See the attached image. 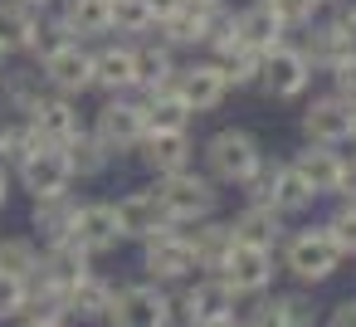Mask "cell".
Here are the masks:
<instances>
[{"mask_svg":"<svg viewBox=\"0 0 356 327\" xmlns=\"http://www.w3.org/2000/svg\"><path fill=\"white\" fill-rule=\"evenodd\" d=\"M288 215H278V210H268V205H244L229 225H234V239L239 244H259V249H278L283 244V234H288V225H283Z\"/></svg>","mask_w":356,"mask_h":327,"instance_id":"cell-28","label":"cell"},{"mask_svg":"<svg viewBox=\"0 0 356 327\" xmlns=\"http://www.w3.org/2000/svg\"><path fill=\"white\" fill-rule=\"evenodd\" d=\"M113 215H118L122 239H152V234L171 230V215H166V205L156 200V191H132V196L113 200Z\"/></svg>","mask_w":356,"mask_h":327,"instance_id":"cell-16","label":"cell"},{"mask_svg":"<svg viewBox=\"0 0 356 327\" xmlns=\"http://www.w3.org/2000/svg\"><path fill=\"white\" fill-rule=\"evenodd\" d=\"M317 196L307 191V181L288 166V161H278V176H273V210L278 215H298V210H307Z\"/></svg>","mask_w":356,"mask_h":327,"instance_id":"cell-36","label":"cell"},{"mask_svg":"<svg viewBox=\"0 0 356 327\" xmlns=\"http://www.w3.org/2000/svg\"><path fill=\"white\" fill-rule=\"evenodd\" d=\"M35 147H44V142H40L30 118H0V166L6 171H15Z\"/></svg>","mask_w":356,"mask_h":327,"instance_id":"cell-33","label":"cell"},{"mask_svg":"<svg viewBox=\"0 0 356 327\" xmlns=\"http://www.w3.org/2000/svg\"><path fill=\"white\" fill-rule=\"evenodd\" d=\"M0 64H6V49H0Z\"/></svg>","mask_w":356,"mask_h":327,"instance_id":"cell-56","label":"cell"},{"mask_svg":"<svg viewBox=\"0 0 356 327\" xmlns=\"http://www.w3.org/2000/svg\"><path fill=\"white\" fill-rule=\"evenodd\" d=\"M103 327H171V293L152 278L122 283L118 298H113V312L103 317Z\"/></svg>","mask_w":356,"mask_h":327,"instance_id":"cell-6","label":"cell"},{"mask_svg":"<svg viewBox=\"0 0 356 327\" xmlns=\"http://www.w3.org/2000/svg\"><path fill=\"white\" fill-rule=\"evenodd\" d=\"M40 273L49 278V283H59V288H69V283H79L83 273H93V254L79 244V239H59V244H44V254H40Z\"/></svg>","mask_w":356,"mask_h":327,"instance_id":"cell-25","label":"cell"},{"mask_svg":"<svg viewBox=\"0 0 356 327\" xmlns=\"http://www.w3.org/2000/svg\"><path fill=\"white\" fill-rule=\"evenodd\" d=\"M225 20H229L225 0H220V6H176L166 20L152 25V40H161L166 49H205L210 35H215Z\"/></svg>","mask_w":356,"mask_h":327,"instance_id":"cell-7","label":"cell"},{"mask_svg":"<svg viewBox=\"0 0 356 327\" xmlns=\"http://www.w3.org/2000/svg\"><path fill=\"white\" fill-rule=\"evenodd\" d=\"M181 6H220V0H181Z\"/></svg>","mask_w":356,"mask_h":327,"instance_id":"cell-53","label":"cell"},{"mask_svg":"<svg viewBox=\"0 0 356 327\" xmlns=\"http://www.w3.org/2000/svg\"><path fill=\"white\" fill-rule=\"evenodd\" d=\"M341 152L337 147H317V142H302V152L288 157V166L307 181V191L322 200V196H337V181H341Z\"/></svg>","mask_w":356,"mask_h":327,"instance_id":"cell-20","label":"cell"},{"mask_svg":"<svg viewBox=\"0 0 356 327\" xmlns=\"http://www.w3.org/2000/svg\"><path fill=\"white\" fill-rule=\"evenodd\" d=\"M322 327H356V298L332 303V312H327V322H322Z\"/></svg>","mask_w":356,"mask_h":327,"instance_id":"cell-47","label":"cell"},{"mask_svg":"<svg viewBox=\"0 0 356 327\" xmlns=\"http://www.w3.org/2000/svg\"><path fill=\"white\" fill-rule=\"evenodd\" d=\"M210 59H215V69L225 74L229 93H234V88H254V79H259V54H254L244 40H234L229 49H220V54H210Z\"/></svg>","mask_w":356,"mask_h":327,"instance_id":"cell-35","label":"cell"},{"mask_svg":"<svg viewBox=\"0 0 356 327\" xmlns=\"http://www.w3.org/2000/svg\"><path fill=\"white\" fill-rule=\"evenodd\" d=\"M93 259L98 254H113L122 244V230H118V215H113V200H83L79 205V220H74V234Z\"/></svg>","mask_w":356,"mask_h":327,"instance_id":"cell-19","label":"cell"},{"mask_svg":"<svg viewBox=\"0 0 356 327\" xmlns=\"http://www.w3.org/2000/svg\"><path fill=\"white\" fill-rule=\"evenodd\" d=\"M0 69H6V64H0Z\"/></svg>","mask_w":356,"mask_h":327,"instance_id":"cell-57","label":"cell"},{"mask_svg":"<svg viewBox=\"0 0 356 327\" xmlns=\"http://www.w3.org/2000/svg\"><path fill=\"white\" fill-rule=\"evenodd\" d=\"M132 93H161V88H171V79H176V49H166L161 40H137L132 45Z\"/></svg>","mask_w":356,"mask_h":327,"instance_id":"cell-18","label":"cell"},{"mask_svg":"<svg viewBox=\"0 0 356 327\" xmlns=\"http://www.w3.org/2000/svg\"><path fill=\"white\" fill-rule=\"evenodd\" d=\"M259 6H268L273 10V20L293 35V30H307L312 20H317V6L312 0H259Z\"/></svg>","mask_w":356,"mask_h":327,"instance_id":"cell-41","label":"cell"},{"mask_svg":"<svg viewBox=\"0 0 356 327\" xmlns=\"http://www.w3.org/2000/svg\"><path fill=\"white\" fill-rule=\"evenodd\" d=\"M327 74H332V93H337V98H346V103L356 108V49H351L341 64H332Z\"/></svg>","mask_w":356,"mask_h":327,"instance_id":"cell-44","label":"cell"},{"mask_svg":"<svg viewBox=\"0 0 356 327\" xmlns=\"http://www.w3.org/2000/svg\"><path fill=\"white\" fill-rule=\"evenodd\" d=\"M327 10H332L327 20H332L337 30H346V35L356 40V0H337V6H327Z\"/></svg>","mask_w":356,"mask_h":327,"instance_id":"cell-46","label":"cell"},{"mask_svg":"<svg viewBox=\"0 0 356 327\" xmlns=\"http://www.w3.org/2000/svg\"><path fill=\"white\" fill-rule=\"evenodd\" d=\"M15 181L30 191V200H44V196H64L74 186V171H69V157L64 147H35L20 166H15Z\"/></svg>","mask_w":356,"mask_h":327,"instance_id":"cell-13","label":"cell"},{"mask_svg":"<svg viewBox=\"0 0 356 327\" xmlns=\"http://www.w3.org/2000/svg\"><path fill=\"white\" fill-rule=\"evenodd\" d=\"M200 157H205V176L215 186H244L259 171V161H264V142L249 127H220L200 147Z\"/></svg>","mask_w":356,"mask_h":327,"instance_id":"cell-1","label":"cell"},{"mask_svg":"<svg viewBox=\"0 0 356 327\" xmlns=\"http://www.w3.org/2000/svg\"><path fill=\"white\" fill-rule=\"evenodd\" d=\"M234 35H239L254 54H268V49H278V45L288 40V30L273 20L268 6H259V0H249L244 10H234Z\"/></svg>","mask_w":356,"mask_h":327,"instance_id":"cell-27","label":"cell"},{"mask_svg":"<svg viewBox=\"0 0 356 327\" xmlns=\"http://www.w3.org/2000/svg\"><path fill=\"white\" fill-rule=\"evenodd\" d=\"M337 200H351L356 205V157L341 161V181H337Z\"/></svg>","mask_w":356,"mask_h":327,"instance_id":"cell-48","label":"cell"},{"mask_svg":"<svg viewBox=\"0 0 356 327\" xmlns=\"http://www.w3.org/2000/svg\"><path fill=\"white\" fill-rule=\"evenodd\" d=\"M20 327H69V322H20Z\"/></svg>","mask_w":356,"mask_h":327,"instance_id":"cell-52","label":"cell"},{"mask_svg":"<svg viewBox=\"0 0 356 327\" xmlns=\"http://www.w3.org/2000/svg\"><path fill=\"white\" fill-rule=\"evenodd\" d=\"M322 230H327V239H332V249H337L341 259H356V205H351V200H341V205L322 220Z\"/></svg>","mask_w":356,"mask_h":327,"instance_id":"cell-39","label":"cell"},{"mask_svg":"<svg viewBox=\"0 0 356 327\" xmlns=\"http://www.w3.org/2000/svg\"><path fill=\"white\" fill-rule=\"evenodd\" d=\"M298 49L307 54L312 69H332V64H341V59L356 49V40H351L346 30H337L332 20H312V25L302 30V45H298Z\"/></svg>","mask_w":356,"mask_h":327,"instance_id":"cell-26","label":"cell"},{"mask_svg":"<svg viewBox=\"0 0 356 327\" xmlns=\"http://www.w3.org/2000/svg\"><path fill=\"white\" fill-rule=\"evenodd\" d=\"M142 269L152 283H181L195 273V249L186 239V225H171L152 239H142Z\"/></svg>","mask_w":356,"mask_h":327,"instance_id":"cell-8","label":"cell"},{"mask_svg":"<svg viewBox=\"0 0 356 327\" xmlns=\"http://www.w3.org/2000/svg\"><path fill=\"white\" fill-rule=\"evenodd\" d=\"M254 88H259L264 98H273V103L302 98V93L312 88V64H307V54H302L293 40H283L278 49L259 54V79H254Z\"/></svg>","mask_w":356,"mask_h":327,"instance_id":"cell-5","label":"cell"},{"mask_svg":"<svg viewBox=\"0 0 356 327\" xmlns=\"http://www.w3.org/2000/svg\"><path fill=\"white\" fill-rule=\"evenodd\" d=\"M186 239H191V249H195V269H205V273H220V264L229 259V249L239 244L234 239V225L229 220H195V225H186Z\"/></svg>","mask_w":356,"mask_h":327,"instance_id":"cell-23","label":"cell"},{"mask_svg":"<svg viewBox=\"0 0 356 327\" xmlns=\"http://www.w3.org/2000/svg\"><path fill=\"white\" fill-rule=\"evenodd\" d=\"M346 142H356V108H351V137H346Z\"/></svg>","mask_w":356,"mask_h":327,"instance_id":"cell-54","label":"cell"},{"mask_svg":"<svg viewBox=\"0 0 356 327\" xmlns=\"http://www.w3.org/2000/svg\"><path fill=\"white\" fill-rule=\"evenodd\" d=\"M142 122L147 132H191L195 113L176 98V88H161V93H142Z\"/></svg>","mask_w":356,"mask_h":327,"instance_id":"cell-30","label":"cell"},{"mask_svg":"<svg viewBox=\"0 0 356 327\" xmlns=\"http://www.w3.org/2000/svg\"><path fill=\"white\" fill-rule=\"evenodd\" d=\"M278 269H288L302 288H317V283H327V278L341 269V254L332 249L327 230H322V225H312V230H293V234H283Z\"/></svg>","mask_w":356,"mask_h":327,"instance_id":"cell-3","label":"cell"},{"mask_svg":"<svg viewBox=\"0 0 356 327\" xmlns=\"http://www.w3.org/2000/svg\"><path fill=\"white\" fill-rule=\"evenodd\" d=\"M108 20H113V35H122V40L152 35V25H156L147 0H108Z\"/></svg>","mask_w":356,"mask_h":327,"instance_id":"cell-38","label":"cell"},{"mask_svg":"<svg viewBox=\"0 0 356 327\" xmlns=\"http://www.w3.org/2000/svg\"><path fill=\"white\" fill-rule=\"evenodd\" d=\"M113 298H118V288L103 273H83L79 283L64 288V312H69V322H103L113 312Z\"/></svg>","mask_w":356,"mask_h":327,"instance_id":"cell-22","label":"cell"},{"mask_svg":"<svg viewBox=\"0 0 356 327\" xmlns=\"http://www.w3.org/2000/svg\"><path fill=\"white\" fill-rule=\"evenodd\" d=\"M132 40H103L93 49V88L108 93H132Z\"/></svg>","mask_w":356,"mask_h":327,"instance_id":"cell-21","label":"cell"},{"mask_svg":"<svg viewBox=\"0 0 356 327\" xmlns=\"http://www.w3.org/2000/svg\"><path fill=\"white\" fill-rule=\"evenodd\" d=\"M74 35H69V25L59 20V15H40V30H35V45H30V59L40 64V59H49L54 49H64Z\"/></svg>","mask_w":356,"mask_h":327,"instance_id":"cell-40","label":"cell"},{"mask_svg":"<svg viewBox=\"0 0 356 327\" xmlns=\"http://www.w3.org/2000/svg\"><path fill=\"white\" fill-rule=\"evenodd\" d=\"M20 6H30V10H49L54 0H20Z\"/></svg>","mask_w":356,"mask_h":327,"instance_id":"cell-51","label":"cell"},{"mask_svg":"<svg viewBox=\"0 0 356 327\" xmlns=\"http://www.w3.org/2000/svg\"><path fill=\"white\" fill-rule=\"evenodd\" d=\"M40 15L44 10H30V6H20V0H0V49H6V59L10 54H30Z\"/></svg>","mask_w":356,"mask_h":327,"instance_id":"cell-29","label":"cell"},{"mask_svg":"<svg viewBox=\"0 0 356 327\" xmlns=\"http://www.w3.org/2000/svg\"><path fill=\"white\" fill-rule=\"evenodd\" d=\"M79 205H83V200H79L74 191H64V196H44V200H35L30 225L40 230V239H44V244H59V239H69V234H74Z\"/></svg>","mask_w":356,"mask_h":327,"instance_id":"cell-24","label":"cell"},{"mask_svg":"<svg viewBox=\"0 0 356 327\" xmlns=\"http://www.w3.org/2000/svg\"><path fill=\"white\" fill-rule=\"evenodd\" d=\"M225 312H234V293L225 288L220 273H205L171 298V322H181V327H200V322L225 317Z\"/></svg>","mask_w":356,"mask_h":327,"instance_id":"cell-11","label":"cell"},{"mask_svg":"<svg viewBox=\"0 0 356 327\" xmlns=\"http://www.w3.org/2000/svg\"><path fill=\"white\" fill-rule=\"evenodd\" d=\"M59 20L69 25V35L74 40H103V35H113V20H108V0H64V10H59Z\"/></svg>","mask_w":356,"mask_h":327,"instance_id":"cell-31","label":"cell"},{"mask_svg":"<svg viewBox=\"0 0 356 327\" xmlns=\"http://www.w3.org/2000/svg\"><path fill=\"white\" fill-rule=\"evenodd\" d=\"M220 278H225V288L234 298H259L278 278V254L273 249H259V244H234L229 259L220 264Z\"/></svg>","mask_w":356,"mask_h":327,"instance_id":"cell-9","label":"cell"},{"mask_svg":"<svg viewBox=\"0 0 356 327\" xmlns=\"http://www.w3.org/2000/svg\"><path fill=\"white\" fill-rule=\"evenodd\" d=\"M312 6H317V10H327V6H337V0H312Z\"/></svg>","mask_w":356,"mask_h":327,"instance_id":"cell-55","label":"cell"},{"mask_svg":"<svg viewBox=\"0 0 356 327\" xmlns=\"http://www.w3.org/2000/svg\"><path fill=\"white\" fill-rule=\"evenodd\" d=\"M40 269V249H35V239L30 234H6V239H0V273H6V278H30Z\"/></svg>","mask_w":356,"mask_h":327,"instance_id":"cell-37","label":"cell"},{"mask_svg":"<svg viewBox=\"0 0 356 327\" xmlns=\"http://www.w3.org/2000/svg\"><path fill=\"white\" fill-rule=\"evenodd\" d=\"M152 191H156V200L166 205L171 225H195V220H210V215L220 210V186H215L205 171H195V166H186V171H176V176H161Z\"/></svg>","mask_w":356,"mask_h":327,"instance_id":"cell-2","label":"cell"},{"mask_svg":"<svg viewBox=\"0 0 356 327\" xmlns=\"http://www.w3.org/2000/svg\"><path fill=\"white\" fill-rule=\"evenodd\" d=\"M6 205H10V171L0 166V210H6Z\"/></svg>","mask_w":356,"mask_h":327,"instance_id":"cell-49","label":"cell"},{"mask_svg":"<svg viewBox=\"0 0 356 327\" xmlns=\"http://www.w3.org/2000/svg\"><path fill=\"white\" fill-rule=\"evenodd\" d=\"M171 88H176V98H181L195 118H200V113H215V108L229 98V83H225V74L215 69V59H191L186 69H176Z\"/></svg>","mask_w":356,"mask_h":327,"instance_id":"cell-14","label":"cell"},{"mask_svg":"<svg viewBox=\"0 0 356 327\" xmlns=\"http://www.w3.org/2000/svg\"><path fill=\"white\" fill-rule=\"evenodd\" d=\"M30 122H35L40 142H49V147H69V142H74V137L83 132V113H79V98H64V93H44V98L35 103Z\"/></svg>","mask_w":356,"mask_h":327,"instance_id":"cell-15","label":"cell"},{"mask_svg":"<svg viewBox=\"0 0 356 327\" xmlns=\"http://www.w3.org/2000/svg\"><path fill=\"white\" fill-rule=\"evenodd\" d=\"M40 79H44L49 93H64V98L93 93V49L83 40H69L64 49H54L49 59H40Z\"/></svg>","mask_w":356,"mask_h":327,"instance_id":"cell-10","label":"cell"},{"mask_svg":"<svg viewBox=\"0 0 356 327\" xmlns=\"http://www.w3.org/2000/svg\"><path fill=\"white\" fill-rule=\"evenodd\" d=\"M108 157H127L137 152V142L147 137V122H142V93H108L103 108L93 113V127H88Z\"/></svg>","mask_w":356,"mask_h":327,"instance_id":"cell-4","label":"cell"},{"mask_svg":"<svg viewBox=\"0 0 356 327\" xmlns=\"http://www.w3.org/2000/svg\"><path fill=\"white\" fill-rule=\"evenodd\" d=\"M137 157L161 181V176H176V171L195 166V142H191V132H147L137 142Z\"/></svg>","mask_w":356,"mask_h":327,"instance_id":"cell-17","label":"cell"},{"mask_svg":"<svg viewBox=\"0 0 356 327\" xmlns=\"http://www.w3.org/2000/svg\"><path fill=\"white\" fill-rule=\"evenodd\" d=\"M239 327H283V303H278V293H273V298H268V293H259V298L244 308Z\"/></svg>","mask_w":356,"mask_h":327,"instance_id":"cell-43","label":"cell"},{"mask_svg":"<svg viewBox=\"0 0 356 327\" xmlns=\"http://www.w3.org/2000/svg\"><path fill=\"white\" fill-rule=\"evenodd\" d=\"M0 93H6V113L30 118L35 103H40L49 88H44V79H40L35 69H0Z\"/></svg>","mask_w":356,"mask_h":327,"instance_id":"cell-32","label":"cell"},{"mask_svg":"<svg viewBox=\"0 0 356 327\" xmlns=\"http://www.w3.org/2000/svg\"><path fill=\"white\" fill-rule=\"evenodd\" d=\"M64 157H69V171H74V181H98V176L113 166V157L103 152V142H98L88 127H83V132H79V137L64 147Z\"/></svg>","mask_w":356,"mask_h":327,"instance_id":"cell-34","label":"cell"},{"mask_svg":"<svg viewBox=\"0 0 356 327\" xmlns=\"http://www.w3.org/2000/svg\"><path fill=\"white\" fill-rule=\"evenodd\" d=\"M20 308H25V283L0 273V322H15V317H20Z\"/></svg>","mask_w":356,"mask_h":327,"instance_id":"cell-45","label":"cell"},{"mask_svg":"<svg viewBox=\"0 0 356 327\" xmlns=\"http://www.w3.org/2000/svg\"><path fill=\"white\" fill-rule=\"evenodd\" d=\"M200 327H239V317H234V312H225V317H210V322H200Z\"/></svg>","mask_w":356,"mask_h":327,"instance_id":"cell-50","label":"cell"},{"mask_svg":"<svg viewBox=\"0 0 356 327\" xmlns=\"http://www.w3.org/2000/svg\"><path fill=\"white\" fill-rule=\"evenodd\" d=\"M298 127H302V142H317V147H346V137H351V103L337 98V93L307 98L302 113H298Z\"/></svg>","mask_w":356,"mask_h":327,"instance_id":"cell-12","label":"cell"},{"mask_svg":"<svg viewBox=\"0 0 356 327\" xmlns=\"http://www.w3.org/2000/svg\"><path fill=\"white\" fill-rule=\"evenodd\" d=\"M278 303H283V327H322V317H317V303H312V293H278Z\"/></svg>","mask_w":356,"mask_h":327,"instance_id":"cell-42","label":"cell"}]
</instances>
